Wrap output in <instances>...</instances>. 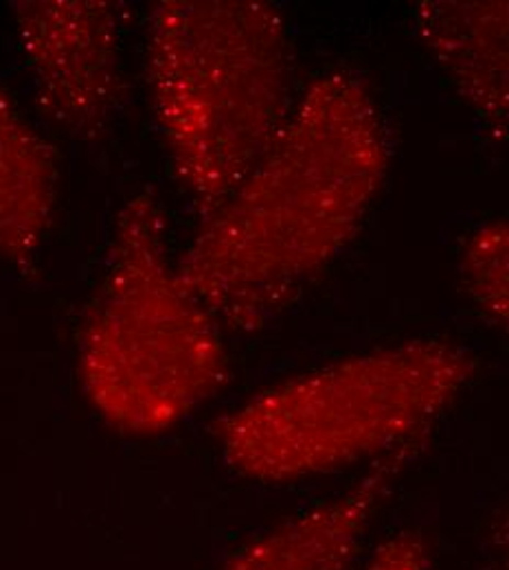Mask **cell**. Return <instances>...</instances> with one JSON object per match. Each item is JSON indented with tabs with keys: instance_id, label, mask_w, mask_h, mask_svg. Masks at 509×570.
I'll use <instances>...</instances> for the list:
<instances>
[{
	"instance_id": "ba28073f",
	"label": "cell",
	"mask_w": 509,
	"mask_h": 570,
	"mask_svg": "<svg viewBox=\"0 0 509 570\" xmlns=\"http://www.w3.org/2000/svg\"><path fill=\"white\" fill-rule=\"evenodd\" d=\"M58 163L49 141L0 79V259L27 271L49 237Z\"/></svg>"
},
{
	"instance_id": "277c9868",
	"label": "cell",
	"mask_w": 509,
	"mask_h": 570,
	"mask_svg": "<svg viewBox=\"0 0 509 570\" xmlns=\"http://www.w3.org/2000/svg\"><path fill=\"white\" fill-rule=\"evenodd\" d=\"M446 338L375 347L264 389L216 426L224 461L257 483H292L378 461L431 434L477 373Z\"/></svg>"
},
{
	"instance_id": "7a4b0ae2",
	"label": "cell",
	"mask_w": 509,
	"mask_h": 570,
	"mask_svg": "<svg viewBox=\"0 0 509 570\" xmlns=\"http://www.w3.org/2000/svg\"><path fill=\"white\" fill-rule=\"evenodd\" d=\"M147 95L200 219L275 141L296 104L291 27L260 0H165L147 22Z\"/></svg>"
},
{
	"instance_id": "52a82bcc",
	"label": "cell",
	"mask_w": 509,
	"mask_h": 570,
	"mask_svg": "<svg viewBox=\"0 0 509 570\" xmlns=\"http://www.w3.org/2000/svg\"><path fill=\"white\" fill-rule=\"evenodd\" d=\"M422 49L490 141H509V0H422Z\"/></svg>"
},
{
	"instance_id": "9c48e42d",
	"label": "cell",
	"mask_w": 509,
	"mask_h": 570,
	"mask_svg": "<svg viewBox=\"0 0 509 570\" xmlns=\"http://www.w3.org/2000/svg\"><path fill=\"white\" fill-rule=\"evenodd\" d=\"M459 277L479 312L509 336V217L490 219L466 237Z\"/></svg>"
},
{
	"instance_id": "30bf717a",
	"label": "cell",
	"mask_w": 509,
	"mask_h": 570,
	"mask_svg": "<svg viewBox=\"0 0 509 570\" xmlns=\"http://www.w3.org/2000/svg\"><path fill=\"white\" fill-rule=\"evenodd\" d=\"M361 570H431V549L420 531L404 529L375 547Z\"/></svg>"
},
{
	"instance_id": "5b68a950",
	"label": "cell",
	"mask_w": 509,
	"mask_h": 570,
	"mask_svg": "<svg viewBox=\"0 0 509 570\" xmlns=\"http://www.w3.org/2000/svg\"><path fill=\"white\" fill-rule=\"evenodd\" d=\"M11 18L45 117L75 139L104 137L126 97L121 7L106 0H18Z\"/></svg>"
},
{
	"instance_id": "8fae6325",
	"label": "cell",
	"mask_w": 509,
	"mask_h": 570,
	"mask_svg": "<svg viewBox=\"0 0 509 570\" xmlns=\"http://www.w3.org/2000/svg\"><path fill=\"white\" fill-rule=\"evenodd\" d=\"M488 538L495 556V569L509 570V497L497 509Z\"/></svg>"
},
{
	"instance_id": "3957f363",
	"label": "cell",
	"mask_w": 509,
	"mask_h": 570,
	"mask_svg": "<svg viewBox=\"0 0 509 570\" xmlns=\"http://www.w3.org/2000/svg\"><path fill=\"white\" fill-rule=\"evenodd\" d=\"M77 362L95 413L133 436L178 426L228 377L222 323L172 259L167 219L151 191L117 215Z\"/></svg>"
},
{
	"instance_id": "6da1fadb",
	"label": "cell",
	"mask_w": 509,
	"mask_h": 570,
	"mask_svg": "<svg viewBox=\"0 0 509 570\" xmlns=\"http://www.w3.org/2000/svg\"><path fill=\"white\" fill-rule=\"evenodd\" d=\"M389 165V128L364 77H316L244 180L200 219L178 257L185 284L222 327H266L354 242Z\"/></svg>"
},
{
	"instance_id": "8992f818",
	"label": "cell",
	"mask_w": 509,
	"mask_h": 570,
	"mask_svg": "<svg viewBox=\"0 0 509 570\" xmlns=\"http://www.w3.org/2000/svg\"><path fill=\"white\" fill-rule=\"evenodd\" d=\"M427 441L418 436L369 463L352 488L260 533L222 570H356L369 529Z\"/></svg>"
}]
</instances>
